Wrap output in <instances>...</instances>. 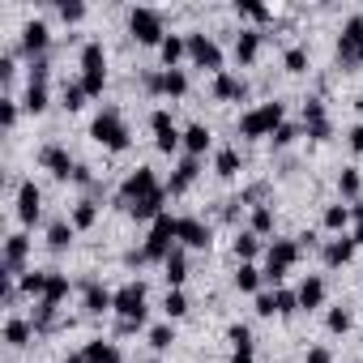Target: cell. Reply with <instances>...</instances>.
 Listing matches in <instances>:
<instances>
[{"instance_id": "cell-42", "label": "cell", "mask_w": 363, "mask_h": 363, "mask_svg": "<svg viewBox=\"0 0 363 363\" xmlns=\"http://www.w3.org/2000/svg\"><path fill=\"white\" fill-rule=\"evenodd\" d=\"M286 69H291V73H303V69H308V52H303V48H291V52H286Z\"/></svg>"}, {"instance_id": "cell-46", "label": "cell", "mask_w": 363, "mask_h": 363, "mask_svg": "<svg viewBox=\"0 0 363 363\" xmlns=\"http://www.w3.org/2000/svg\"><path fill=\"white\" fill-rule=\"evenodd\" d=\"M240 13H244V18H252V22H265V18H269V9H265V5H252V0H244Z\"/></svg>"}, {"instance_id": "cell-23", "label": "cell", "mask_w": 363, "mask_h": 363, "mask_svg": "<svg viewBox=\"0 0 363 363\" xmlns=\"http://www.w3.org/2000/svg\"><path fill=\"white\" fill-rule=\"evenodd\" d=\"M214 94H218V99H244V82H240V77H231V73H218Z\"/></svg>"}, {"instance_id": "cell-41", "label": "cell", "mask_w": 363, "mask_h": 363, "mask_svg": "<svg viewBox=\"0 0 363 363\" xmlns=\"http://www.w3.org/2000/svg\"><path fill=\"white\" fill-rule=\"evenodd\" d=\"M162 308H167V316H171V320H175V316H184V312H189V299H184V295H179V291H171V295H167V303H162Z\"/></svg>"}, {"instance_id": "cell-40", "label": "cell", "mask_w": 363, "mask_h": 363, "mask_svg": "<svg viewBox=\"0 0 363 363\" xmlns=\"http://www.w3.org/2000/svg\"><path fill=\"white\" fill-rule=\"evenodd\" d=\"M175 342V329L171 325H158V329H150V346H158V350H167Z\"/></svg>"}, {"instance_id": "cell-51", "label": "cell", "mask_w": 363, "mask_h": 363, "mask_svg": "<svg viewBox=\"0 0 363 363\" xmlns=\"http://www.w3.org/2000/svg\"><path fill=\"white\" fill-rule=\"evenodd\" d=\"M13 120H18V107H13V103L5 99V103H0V124H5V128H9Z\"/></svg>"}, {"instance_id": "cell-16", "label": "cell", "mask_w": 363, "mask_h": 363, "mask_svg": "<svg viewBox=\"0 0 363 363\" xmlns=\"http://www.w3.org/2000/svg\"><path fill=\"white\" fill-rule=\"evenodd\" d=\"M43 167H48L52 175H60V179H69V175L77 171V167L69 162V154H65L60 145H52V150H43Z\"/></svg>"}, {"instance_id": "cell-3", "label": "cell", "mask_w": 363, "mask_h": 363, "mask_svg": "<svg viewBox=\"0 0 363 363\" xmlns=\"http://www.w3.org/2000/svg\"><path fill=\"white\" fill-rule=\"evenodd\" d=\"M278 128H282V103H265V107H257L240 120L244 137H274Z\"/></svg>"}, {"instance_id": "cell-38", "label": "cell", "mask_w": 363, "mask_h": 363, "mask_svg": "<svg viewBox=\"0 0 363 363\" xmlns=\"http://www.w3.org/2000/svg\"><path fill=\"white\" fill-rule=\"evenodd\" d=\"M240 171V154L235 150H218V175H235Z\"/></svg>"}, {"instance_id": "cell-6", "label": "cell", "mask_w": 363, "mask_h": 363, "mask_svg": "<svg viewBox=\"0 0 363 363\" xmlns=\"http://www.w3.org/2000/svg\"><path fill=\"white\" fill-rule=\"evenodd\" d=\"M90 133H94V141H103L107 150H128V128L120 124V116H116V111H103V116L94 120V128H90Z\"/></svg>"}, {"instance_id": "cell-53", "label": "cell", "mask_w": 363, "mask_h": 363, "mask_svg": "<svg viewBox=\"0 0 363 363\" xmlns=\"http://www.w3.org/2000/svg\"><path fill=\"white\" fill-rule=\"evenodd\" d=\"M308 363H333V359H329V350L316 346V350H308Z\"/></svg>"}, {"instance_id": "cell-24", "label": "cell", "mask_w": 363, "mask_h": 363, "mask_svg": "<svg viewBox=\"0 0 363 363\" xmlns=\"http://www.w3.org/2000/svg\"><path fill=\"white\" fill-rule=\"evenodd\" d=\"M350 257H354V240H333V244L325 248V261H329V265H346Z\"/></svg>"}, {"instance_id": "cell-2", "label": "cell", "mask_w": 363, "mask_h": 363, "mask_svg": "<svg viewBox=\"0 0 363 363\" xmlns=\"http://www.w3.org/2000/svg\"><path fill=\"white\" fill-rule=\"evenodd\" d=\"M82 86H86V94H103V86H107V56H103V43H86L82 48Z\"/></svg>"}, {"instance_id": "cell-28", "label": "cell", "mask_w": 363, "mask_h": 363, "mask_svg": "<svg viewBox=\"0 0 363 363\" xmlns=\"http://www.w3.org/2000/svg\"><path fill=\"white\" fill-rule=\"evenodd\" d=\"M184 52H189V43H184V39H175V35H167V39H162V60H167V69H175V60L184 56Z\"/></svg>"}, {"instance_id": "cell-8", "label": "cell", "mask_w": 363, "mask_h": 363, "mask_svg": "<svg viewBox=\"0 0 363 363\" xmlns=\"http://www.w3.org/2000/svg\"><path fill=\"white\" fill-rule=\"evenodd\" d=\"M150 193H158V179H154V171H150V167H137V171L124 179V189H120V197H124V201H133V206H137L141 197H150Z\"/></svg>"}, {"instance_id": "cell-43", "label": "cell", "mask_w": 363, "mask_h": 363, "mask_svg": "<svg viewBox=\"0 0 363 363\" xmlns=\"http://www.w3.org/2000/svg\"><path fill=\"white\" fill-rule=\"evenodd\" d=\"M252 231H257V235H265V231H274V214H269L265 206H261V210L252 214Z\"/></svg>"}, {"instance_id": "cell-19", "label": "cell", "mask_w": 363, "mask_h": 363, "mask_svg": "<svg viewBox=\"0 0 363 363\" xmlns=\"http://www.w3.org/2000/svg\"><path fill=\"white\" fill-rule=\"evenodd\" d=\"M22 48H26V52H43V48H48V26H43V22H30V26L22 30Z\"/></svg>"}, {"instance_id": "cell-18", "label": "cell", "mask_w": 363, "mask_h": 363, "mask_svg": "<svg viewBox=\"0 0 363 363\" xmlns=\"http://www.w3.org/2000/svg\"><path fill=\"white\" fill-rule=\"evenodd\" d=\"M295 295H299V308H308V312H312V308H320V299H325V282H320V278H308Z\"/></svg>"}, {"instance_id": "cell-59", "label": "cell", "mask_w": 363, "mask_h": 363, "mask_svg": "<svg viewBox=\"0 0 363 363\" xmlns=\"http://www.w3.org/2000/svg\"><path fill=\"white\" fill-rule=\"evenodd\" d=\"M354 244H363V223H359V231H354Z\"/></svg>"}, {"instance_id": "cell-5", "label": "cell", "mask_w": 363, "mask_h": 363, "mask_svg": "<svg viewBox=\"0 0 363 363\" xmlns=\"http://www.w3.org/2000/svg\"><path fill=\"white\" fill-rule=\"evenodd\" d=\"M295 257H299V244H295V240H274V244H269V265H265V278L278 286V282L286 278V269L295 265Z\"/></svg>"}, {"instance_id": "cell-45", "label": "cell", "mask_w": 363, "mask_h": 363, "mask_svg": "<svg viewBox=\"0 0 363 363\" xmlns=\"http://www.w3.org/2000/svg\"><path fill=\"white\" fill-rule=\"evenodd\" d=\"M231 342H235V350H252V333L244 325H231Z\"/></svg>"}, {"instance_id": "cell-30", "label": "cell", "mask_w": 363, "mask_h": 363, "mask_svg": "<svg viewBox=\"0 0 363 363\" xmlns=\"http://www.w3.org/2000/svg\"><path fill=\"white\" fill-rule=\"evenodd\" d=\"M235 286H240V291H257V286H261V269H257V265H240Z\"/></svg>"}, {"instance_id": "cell-25", "label": "cell", "mask_w": 363, "mask_h": 363, "mask_svg": "<svg viewBox=\"0 0 363 363\" xmlns=\"http://www.w3.org/2000/svg\"><path fill=\"white\" fill-rule=\"evenodd\" d=\"M184 90H189V77L179 73V69H167V73H162V94L179 99V94H184Z\"/></svg>"}, {"instance_id": "cell-34", "label": "cell", "mask_w": 363, "mask_h": 363, "mask_svg": "<svg viewBox=\"0 0 363 363\" xmlns=\"http://www.w3.org/2000/svg\"><path fill=\"white\" fill-rule=\"evenodd\" d=\"M69 240H73V227H69V223H56V227L48 231V244H52V248H69Z\"/></svg>"}, {"instance_id": "cell-10", "label": "cell", "mask_w": 363, "mask_h": 363, "mask_svg": "<svg viewBox=\"0 0 363 363\" xmlns=\"http://www.w3.org/2000/svg\"><path fill=\"white\" fill-rule=\"evenodd\" d=\"M189 56H193L201 69H218V65H223L218 43H214V39H206V35H193V39H189Z\"/></svg>"}, {"instance_id": "cell-14", "label": "cell", "mask_w": 363, "mask_h": 363, "mask_svg": "<svg viewBox=\"0 0 363 363\" xmlns=\"http://www.w3.org/2000/svg\"><path fill=\"white\" fill-rule=\"evenodd\" d=\"M26 252H30V240H26V235H9V240H5V269L18 274L22 261H26Z\"/></svg>"}, {"instance_id": "cell-9", "label": "cell", "mask_w": 363, "mask_h": 363, "mask_svg": "<svg viewBox=\"0 0 363 363\" xmlns=\"http://www.w3.org/2000/svg\"><path fill=\"white\" fill-rule=\"evenodd\" d=\"M150 124H154V145H158L162 154H171L179 141H184V133L171 124V111H154V120H150Z\"/></svg>"}, {"instance_id": "cell-27", "label": "cell", "mask_w": 363, "mask_h": 363, "mask_svg": "<svg viewBox=\"0 0 363 363\" xmlns=\"http://www.w3.org/2000/svg\"><path fill=\"white\" fill-rule=\"evenodd\" d=\"M86 308H90V312H103V308H116V295H107L103 286H86Z\"/></svg>"}, {"instance_id": "cell-15", "label": "cell", "mask_w": 363, "mask_h": 363, "mask_svg": "<svg viewBox=\"0 0 363 363\" xmlns=\"http://www.w3.org/2000/svg\"><path fill=\"white\" fill-rule=\"evenodd\" d=\"M303 120H308V137H316V141L329 137V120H325V107L320 103H308L303 107Z\"/></svg>"}, {"instance_id": "cell-50", "label": "cell", "mask_w": 363, "mask_h": 363, "mask_svg": "<svg viewBox=\"0 0 363 363\" xmlns=\"http://www.w3.org/2000/svg\"><path fill=\"white\" fill-rule=\"evenodd\" d=\"M257 312L261 316H274L278 312V295H257Z\"/></svg>"}, {"instance_id": "cell-21", "label": "cell", "mask_w": 363, "mask_h": 363, "mask_svg": "<svg viewBox=\"0 0 363 363\" xmlns=\"http://www.w3.org/2000/svg\"><path fill=\"white\" fill-rule=\"evenodd\" d=\"M184 278H189V261H184V252L175 248V252L167 257V282H171V286H179Z\"/></svg>"}, {"instance_id": "cell-49", "label": "cell", "mask_w": 363, "mask_h": 363, "mask_svg": "<svg viewBox=\"0 0 363 363\" xmlns=\"http://www.w3.org/2000/svg\"><path fill=\"white\" fill-rule=\"evenodd\" d=\"M60 18L65 22H82L86 18V5H77V0H73V5H60Z\"/></svg>"}, {"instance_id": "cell-54", "label": "cell", "mask_w": 363, "mask_h": 363, "mask_svg": "<svg viewBox=\"0 0 363 363\" xmlns=\"http://www.w3.org/2000/svg\"><path fill=\"white\" fill-rule=\"evenodd\" d=\"M350 145H354V150H359V154H363V124H359V128H354V133H350Z\"/></svg>"}, {"instance_id": "cell-17", "label": "cell", "mask_w": 363, "mask_h": 363, "mask_svg": "<svg viewBox=\"0 0 363 363\" xmlns=\"http://www.w3.org/2000/svg\"><path fill=\"white\" fill-rule=\"evenodd\" d=\"M162 201H167V193L158 189V193L141 197V201H137V206H128V210H133V218H150V223H154V218H162Z\"/></svg>"}, {"instance_id": "cell-1", "label": "cell", "mask_w": 363, "mask_h": 363, "mask_svg": "<svg viewBox=\"0 0 363 363\" xmlns=\"http://www.w3.org/2000/svg\"><path fill=\"white\" fill-rule=\"evenodd\" d=\"M179 240V218H171V214H162V218H154V227H150V240H145V248H141V257L137 261H167Z\"/></svg>"}, {"instance_id": "cell-4", "label": "cell", "mask_w": 363, "mask_h": 363, "mask_svg": "<svg viewBox=\"0 0 363 363\" xmlns=\"http://www.w3.org/2000/svg\"><path fill=\"white\" fill-rule=\"evenodd\" d=\"M116 312L124 316V329L141 325L145 320V286L141 282H128L124 291H116Z\"/></svg>"}, {"instance_id": "cell-55", "label": "cell", "mask_w": 363, "mask_h": 363, "mask_svg": "<svg viewBox=\"0 0 363 363\" xmlns=\"http://www.w3.org/2000/svg\"><path fill=\"white\" fill-rule=\"evenodd\" d=\"M231 363H252V350H235V359Z\"/></svg>"}, {"instance_id": "cell-39", "label": "cell", "mask_w": 363, "mask_h": 363, "mask_svg": "<svg viewBox=\"0 0 363 363\" xmlns=\"http://www.w3.org/2000/svg\"><path fill=\"white\" fill-rule=\"evenodd\" d=\"M99 218V210H94V201H82L77 210H73V227H90Z\"/></svg>"}, {"instance_id": "cell-56", "label": "cell", "mask_w": 363, "mask_h": 363, "mask_svg": "<svg viewBox=\"0 0 363 363\" xmlns=\"http://www.w3.org/2000/svg\"><path fill=\"white\" fill-rule=\"evenodd\" d=\"M350 218H359V223H363V201H354V206H350Z\"/></svg>"}, {"instance_id": "cell-58", "label": "cell", "mask_w": 363, "mask_h": 363, "mask_svg": "<svg viewBox=\"0 0 363 363\" xmlns=\"http://www.w3.org/2000/svg\"><path fill=\"white\" fill-rule=\"evenodd\" d=\"M354 65H359V69H363V39H359V60H354Z\"/></svg>"}, {"instance_id": "cell-35", "label": "cell", "mask_w": 363, "mask_h": 363, "mask_svg": "<svg viewBox=\"0 0 363 363\" xmlns=\"http://www.w3.org/2000/svg\"><path fill=\"white\" fill-rule=\"evenodd\" d=\"M48 278H52V274H26V278H22V291H26V295H48Z\"/></svg>"}, {"instance_id": "cell-57", "label": "cell", "mask_w": 363, "mask_h": 363, "mask_svg": "<svg viewBox=\"0 0 363 363\" xmlns=\"http://www.w3.org/2000/svg\"><path fill=\"white\" fill-rule=\"evenodd\" d=\"M65 363H86V354H69V359H65Z\"/></svg>"}, {"instance_id": "cell-60", "label": "cell", "mask_w": 363, "mask_h": 363, "mask_svg": "<svg viewBox=\"0 0 363 363\" xmlns=\"http://www.w3.org/2000/svg\"><path fill=\"white\" fill-rule=\"evenodd\" d=\"M107 363H120V354H111V359H107Z\"/></svg>"}, {"instance_id": "cell-29", "label": "cell", "mask_w": 363, "mask_h": 363, "mask_svg": "<svg viewBox=\"0 0 363 363\" xmlns=\"http://www.w3.org/2000/svg\"><path fill=\"white\" fill-rule=\"evenodd\" d=\"M5 342H9V346H26V342H30V325H26V320H9V325H5Z\"/></svg>"}, {"instance_id": "cell-37", "label": "cell", "mask_w": 363, "mask_h": 363, "mask_svg": "<svg viewBox=\"0 0 363 363\" xmlns=\"http://www.w3.org/2000/svg\"><path fill=\"white\" fill-rule=\"evenodd\" d=\"M65 107H69V111L86 107V86H82V82H77V86H65Z\"/></svg>"}, {"instance_id": "cell-52", "label": "cell", "mask_w": 363, "mask_h": 363, "mask_svg": "<svg viewBox=\"0 0 363 363\" xmlns=\"http://www.w3.org/2000/svg\"><path fill=\"white\" fill-rule=\"evenodd\" d=\"M274 141H278V145H291V141H295V128H291V124H282V128L274 133Z\"/></svg>"}, {"instance_id": "cell-12", "label": "cell", "mask_w": 363, "mask_h": 363, "mask_svg": "<svg viewBox=\"0 0 363 363\" xmlns=\"http://www.w3.org/2000/svg\"><path fill=\"white\" fill-rule=\"evenodd\" d=\"M179 244H189V248H210V227H201L197 218H179Z\"/></svg>"}, {"instance_id": "cell-32", "label": "cell", "mask_w": 363, "mask_h": 363, "mask_svg": "<svg viewBox=\"0 0 363 363\" xmlns=\"http://www.w3.org/2000/svg\"><path fill=\"white\" fill-rule=\"evenodd\" d=\"M43 107H48V86H30V90H26V111L39 116Z\"/></svg>"}, {"instance_id": "cell-31", "label": "cell", "mask_w": 363, "mask_h": 363, "mask_svg": "<svg viewBox=\"0 0 363 363\" xmlns=\"http://www.w3.org/2000/svg\"><path fill=\"white\" fill-rule=\"evenodd\" d=\"M257 48H261V35H240V43H235V56L248 65V60L257 56Z\"/></svg>"}, {"instance_id": "cell-13", "label": "cell", "mask_w": 363, "mask_h": 363, "mask_svg": "<svg viewBox=\"0 0 363 363\" xmlns=\"http://www.w3.org/2000/svg\"><path fill=\"white\" fill-rule=\"evenodd\" d=\"M18 218H22V223H35V218H39V189L30 184V179L18 189Z\"/></svg>"}, {"instance_id": "cell-22", "label": "cell", "mask_w": 363, "mask_h": 363, "mask_svg": "<svg viewBox=\"0 0 363 363\" xmlns=\"http://www.w3.org/2000/svg\"><path fill=\"white\" fill-rule=\"evenodd\" d=\"M193 175H197V158L189 154L184 162H179V171H175V179H171V193H184V189L193 184Z\"/></svg>"}, {"instance_id": "cell-44", "label": "cell", "mask_w": 363, "mask_h": 363, "mask_svg": "<svg viewBox=\"0 0 363 363\" xmlns=\"http://www.w3.org/2000/svg\"><path fill=\"white\" fill-rule=\"evenodd\" d=\"M329 329H333V333H346V329H350V312H346V308H333V312H329Z\"/></svg>"}, {"instance_id": "cell-47", "label": "cell", "mask_w": 363, "mask_h": 363, "mask_svg": "<svg viewBox=\"0 0 363 363\" xmlns=\"http://www.w3.org/2000/svg\"><path fill=\"white\" fill-rule=\"evenodd\" d=\"M295 308H299V295H291V291H278V312H282V316H291Z\"/></svg>"}, {"instance_id": "cell-7", "label": "cell", "mask_w": 363, "mask_h": 363, "mask_svg": "<svg viewBox=\"0 0 363 363\" xmlns=\"http://www.w3.org/2000/svg\"><path fill=\"white\" fill-rule=\"evenodd\" d=\"M128 30H133L137 43H158V48H162V39H167V35H162V22H158L154 9H137V13L128 18Z\"/></svg>"}, {"instance_id": "cell-33", "label": "cell", "mask_w": 363, "mask_h": 363, "mask_svg": "<svg viewBox=\"0 0 363 363\" xmlns=\"http://www.w3.org/2000/svg\"><path fill=\"white\" fill-rule=\"evenodd\" d=\"M346 218H350V210H346V206H329V210H325V227H329V231H342V227H346Z\"/></svg>"}, {"instance_id": "cell-36", "label": "cell", "mask_w": 363, "mask_h": 363, "mask_svg": "<svg viewBox=\"0 0 363 363\" xmlns=\"http://www.w3.org/2000/svg\"><path fill=\"white\" fill-rule=\"evenodd\" d=\"M116 354V346H107V342H90L86 346V363H107Z\"/></svg>"}, {"instance_id": "cell-20", "label": "cell", "mask_w": 363, "mask_h": 363, "mask_svg": "<svg viewBox=\"0 0 363 363\" xmlns=\"http://www.w3.org/2000/svg\"><path fill=\"white\" fill-rule=\"evenodd\" d=\"M206 145H210V128H206V124H193V128L184 133V150L197 158V154H206Z\"/></svg>"}, {"instance_id": "cell-11", "label": "cell", "mask_w": 363, "mask_h": 363, "mask_svg": "<svg viewBox=\"0 0 363 363\" xmlns=\"http://www.w3.org/2000/svg\"><path fill=\"white\" fill-rule=\"evenodd\" d=\"M359 39H363V18H350L346 30H342V39H337V56H342V65H354V60H359Z\"/></svg>"}, {"instance_id": "cell-26", "label": "cell", "mask_w": 363, "mask_h": 363, "mask_svg": "<svg viewBox=\"0 0 363 363\" xmlns=\"http://www.w3.org/2000/svg\"><path fill=\"white\" fill-rule=\"evenodd\" d=\"M257 248H261V240H257V231H244V235L235 240V257H240L244 265H248V261L257 257Z\"/></svg>"}, {"instance_id": "cell-48", "label": "cell", "mask_w": 363, "mask_h": 363, "mask_svg": "<svg viewBox=\"0 0 363 363\" xmlns=\"http://www.w3.org/2000/svg\"><path fill=\"white\" fill-rule=\"evenodd\" d=\"M342 193L346 197H359V171H342Z\"/></svg>"}]
</instances>
